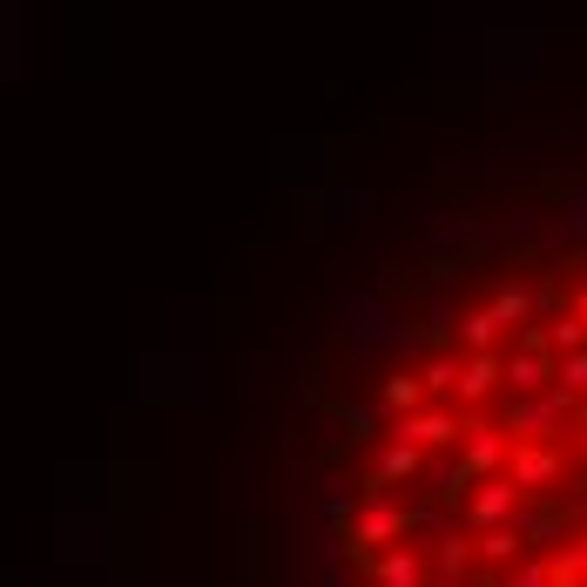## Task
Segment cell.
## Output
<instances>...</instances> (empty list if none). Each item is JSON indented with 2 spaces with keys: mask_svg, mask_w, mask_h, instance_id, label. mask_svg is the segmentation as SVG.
Segmentation results:
<instances>
[{
  "mask_svg": "<svg viewBox=\"0 0 587 587\" xmlns=\"http://www.w3.org/2000/svg\"><path fill=\"white\" fill-rule=\"evenodd\" d=\"M567 406H574V399H567L561 385H554V391H533V399H520V406H506V439H514V446H520V439H547V433L567 419Z\"/></svg>",
  "mask_w": 587,
  "mask_h": 587,
  "instance_id": "cell-1",
  "label": "cell"
},
{
  "mask_svg": "<svg viewBox=\"0 0 587 587\" xmlns=\"http://www.w3.org/2000/svg\"><path fill=\"white\" fill-rule=\"evenodd\" d=\"M506 480H514L520 493L554 486V480H561V453L547 446V439H520V446H514V459H506Z\"/></svg>",
  "mask_w": 587,
  "mask_h": 587,
  "instance_id": "cell-2",
  "label": "cell"
},
{
  "mask_svg": "<svg viewBox=\"0 0 587 587\" xmlns=\"http://www.w3.org/2000/svg\"><path fill=\"white\" fill-rule=\"evenodd\" d=\"M412 520H419L412 506H391V500L372 493V500H365V514H359V527H351V547H391Z\"/></svg>",
  "mask_w": 587,
  "mask_h": 587,
  "instance_id": "cell-3",
  "label": "cell"
},
{
  "mask_svg": "<svg viewBox=\"0 0 587 587\" xmlns=\"http://www.w3.org/2000/svg\"><path fill=\"white\" fill-rule=\"evenodd\" d=\"M514 506H520V486L500 473V480H480V486H473V500H466V520L486 533V527H506V520H514Z\"/></svg>",
  "mask_w": 587,
  "mask_h": 587,
  "instance_id": "cell-4",
  "label": "cell"
},
{
  "mask_svg": "<svg viewBox=\"0 0 587 587\" xmlns=\"http://www.w3.org/2000/svg\"><path fill=\"white\" fill-rule=\"evenodd\" d=\"M506 459H514V439H506V425H486V419L466 425V466H473V473H500Z\"/></svg>",
  "mask_w": 587,
  "mask_h": 587,
  "instance_id": "cell-5",
  "label": "cell"
},
{
  "mask_svg": "<svg viewBox=\"0 0 587 587\" xmlns=\"http://www.w3.org/2000/svg\"><path fill=\"white\" fill-rule=\"evenodd\" d=\"M500 378H506V359H500V351H466V378H459V399H466V406L493 399V391H500Z\"/></svg>",
  "mask_w": 587,
  "mask_h": 587,
  "instance_id": "cell-6",
  "label": "cell"
},
{
  "mask_svg": "<svg viewBox=\"0 0 587 587\" xmlns=\"http://www.w3.org/2000/svg\"><path fill=\"white\" fill-rule=\"evenodd\" d=\"M459 433L466 425L453 412H399V439H412V446H453Z\"/></svg>",
  "mask_w": 587,
  "mask_h": 587,
  "instance_id": "cell-7",
  "label": "cell"
},
{
  "mask_svg": "<svg viewBox=\"0 0 587 587\" xmlns=\"http://www.w3.org/2000/svg\"><path fill=\"white\" fill-rule=\"evenodd\" d=\"M547 378H561V365H547L540 351H514V359H506V385H514L520 399H533V391H547Z\"/></svg>",
  "mask_w": 587,
  "mask_h": 587,
  "instance_id": "cell-8",
  "label": "cell"
},
{
  "mask_svg": "<svg viewBox=\"0 0 587 587\" xmlns=\"http://www.w3.org/2000/svg\"><path fill=\"white\" fill-rule=\"evenodd\" d=\"M372 574H378V587H425V561L412 554V547H385Z\"/></svg>",
  "mask_w": 587,
  "mask_h": 587,
  "instance_id": "cell-9",
  "label": "cell"
},
{
  "mask_svg": "<svg viewBox=\"0 0 587 587\" xmlns=\"http://www.w3.org/2000/svg\"><path fill=\"white\" fill-rule=\"evenodd\" d=\"M419 453H425V446H412V439H391V446L378 453V486H399V480H412L419 466H425Z\"/></svg>",
  "mask_w": 587,
  "mask_h": 587,
  "instance_id": "cell-10",
  "label": "cell"
},
{
  "mask_svg": "<svg viewBox=\"0 0 587 587\" xmlns=\"http://www.w3.org/2000/svg\"><path fill=\"white\" fill-rule=\"evenodd\" d=\"M459 344L466 351H500V310H473V318H459Z\"/></svg>",
  "mask_w": 587,
  "mask_h": 587,
  "instance_id": "cell-11",
  "label": "cell"
},
{
  "mask_svg": "<svg viewBox=\"0 0 587 587\" xmlns=\"http://www.w3.org/2000/svg\"><path fill=\"white\" fill-rule=\"evenodd\" d=\"M520 540H527V533H520V520L486 527V533H480V561H514V554H520Z\"/></svg>",
  "mask_w": 587,
  "mask_h": 587,
  "instance_id": "cell-12",
  "label": "cell"
},
{
  "mask_svg": "<svg viewBox=\"0 0 587 587\" xmlns=\"http://www.w3.org/2000/svg\"><path fill=\"white\" fill-rule=\"evenodd\" d=\"M473 554H480L473 540H459V533H446V540H439V580L453 587V580H459L466 567H473Z\"/></svg>",
  "mask_w": 587,
  "mask_h": 587,
  "instance_id": "cell-13",
  "label": "cell"
},
{
  "mask_svg": "<svg viewBox=\"0 0 587 587\" xmlns=\"http://www.w3.org/2000/svg\"><path fill=\"white\" fill-rule=\"evenodd\" d=\"M419 399H425V378H419V372L385 378V406H391V412H419Z\"/></svg>",
  "mask_w": 587,
  "mask_h": 587,
  "instance_id": "cell-14",
  "label": "cell"
},
{
  "mask_svg": "<svg viewBox=\"0 0 587 587\" xmlns=\"http://www.w3.org/2000/svg\"><path fill=\"white\" fill-rule=\"evenodd\" d=\"M425 391H459V378H466V359H425Z\"/></svg>",
  "mask_w": 587,
  "mask_h": 587,
  "instance_id": "cell-15",
  "label": "cell"
},
{
  "mask_svg": "<svg viewBox=\"0 0 587 587\" xmlns=\"http://www.w3.org/2000/svg\"><path fill=\"white\" fill-rule=\"evenodd\" d=\"M493 310H500V325H527V310H533V297H527L520 284H506V291L493 297Z\"/></svg>",
  "mask_w": 587,
  "mask_h": 587,
  "instance_id": "cell-16",
  "label": "cell"
},
{
  "mask_svg": "<svg viewBox=\"0 0 587 587\" xmlns=\"http://www.w3.org/2000/svg\"><path fill=\"white\" fill-rule=\"evenodd\" d=\"M547 344H561V359H567V351H587V325L580 318H554V325H547Z\"/></svg>",
  "mask_w": 587,
  "mask_h": 587,
  "instance_id": "cell-17",
  "label": "cell"
},
{
  "mask_svg": "<svg viewBox=\"0 0 587 587\" xmlns=\"http://www.w3.org/2000/svg\"><path fill=\"white\" fill-rule=\"evenodd\" d=\"M561 391L567 399H587V351H567L561 359Z\"/></svg>",
  "mask_w": 587,
  "mask_h": 587,
  "instance_id": "cell-18",
  "label": "cell"
},
{
  "mask_svg": "<svg viewBox=\"0 0 587 587\" xmlns=\"http://www.w3.org/2000/svg\"><path fill=\"white\" fill-rule=\"evenodd\" d=\"M547 567H554V587H580V580H587V561H580V554H554Z\"/></svg>",
  "mask_w": 587,
  "mask_h": 587,
  "instance_id": "cell-19",
  "label": "cell"
},
{
  "mask_svg": "<svg viewBox=\"0 0 587 587\" xmlns=\"http://www.w3.org/2000/svg\"><path fill=\"white\" fill-rule=\"evenodd\" d=\"M506 587H554V567H547V561H527V567L506 574Z\"/></svg>",
  "mask_w": 587,
  "mask_h": 587,
  "instance_id": "cell-20",
  "label": "cell"
},
{
  "mask_svg": "<svg viewBox=\"0 0 587 587\" xmlns=\"http://www.w3.org/2000/svg\"><path fill=\"white\" fill-rule=\"evenodd\" d=\"M344 425H351V439H365V425H372V412H365V406H344Z\"/></svg>",
  "mask_w": 587,
  "mask_h": 587,
  "instance_id": "cell-21",
  "label": "cell"
},
{
  "mask_svg": "<svg viewBox=\"0 0 587 587\" xmlns=\"http://www.w3.org/2000/svg\"><path fill=\"white\" fill-rule=\"evenodd\" d=\"M580 453H587V433H580Z\"/></svg>",
  "mask_w": 587,
  "mask_h": 587,
  "instance_id": "cell-22",
  "label": "cell"
},
{
  "mask_svg": "<svg viewBox=\"0 0 587 587\" xmlns=\"http://www.w3.org/2000/svg\"><path fill=\"white\" fill-rule=\"evenodd\" d=\"M580 561H587V554H580Z\"/></svg>",
  "mask_w": 587,
  "mask_h": 587,
  "instance_id": "cell-23",
  "label": "cell"
}]
</instances>
